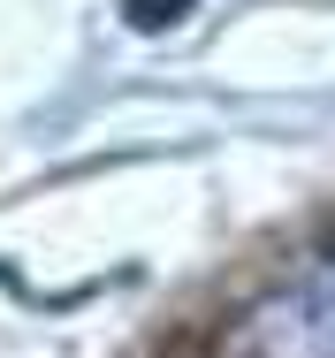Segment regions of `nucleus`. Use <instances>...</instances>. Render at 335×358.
Wrapping results in <instances>:
<instances>
[{"mask_svg": "<svg viewBox=\"0 0 335 358\" xmlns=\"http://www.w3.org/2000/svg\"><path fill=\"white\" fill-rule=\"evenodd\" d=\"M259 358H335V252L259 313Z\"/></svg>", "mask_w": 335, "mask_h": 358, "instance_id": "f257e3e1", "label": "nucleus"}, {"mask_svg": "<svg viewBox=\"0 0 335 358\" xmlns=\"http://www.w3.org/2000/svg\"><path fill=\"white\" fill-rule=\"evenodd\" d=\"M191 0H122V15H130L137 31H160V23H176Z\"/></svg>", "mask_w": 335, "mask_h": 358, "instance_id": "f03ea898", "label": "nucleus"}]
</instances>
